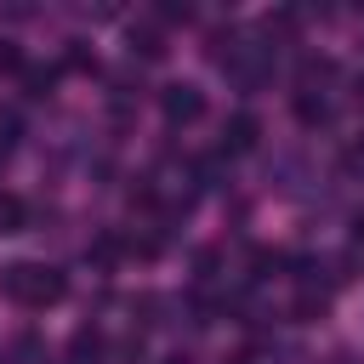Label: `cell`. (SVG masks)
Segmentation results:
<instances>
[{
  "mask_svg": "<svg viewBox=\"0 0 364 364\" xmlns=\"http://www.w3.org/2000/svg\"><path fill=\"white\" fill-rule=\"evenodd\" d=\"M6 284H11V296L34 301V307H40V301H57V296H63V279H57L51 267H11V279H6Z\"/></svg>",
  "mask_w": 364,
  "mask_h": 364,
  "instance_id": "1",
  "label": "cell"
},
{
  "mask_svg": "<svg viewBox=\"0 0 364 364\" xmlns=\"http://www.w3.org/2000/svg\"><path fill=\"white\" fill-rule=\"evenodd\" d=\"M165 108H171V119H193V114H199V97H193V85H176V91L165 97Z\"/></svg>",
  "mask_w": 364,
  "mask_h": 364,
  "instance_id": "2",
  "label": "cell"
}]
</instances>
